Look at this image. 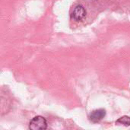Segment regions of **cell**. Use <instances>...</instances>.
Returning a JSON list of instances; mask_svg holds the SVG:
<instances>
[{
    "label": "cell",
    "instance_id": "cell-1",
    "mask_svg": "<svg viewBox=\"0 0 130 130\" xmlns=\"http://www.w3.org/2000/svg\"><path fill=\"white\" fill-rule=\"evenodd\" d=\"M47 128V122L46 119L41 116L34 117L29 124V129L31 130H44Z\"/></svg>",
    "mask_w": 130,
    "mask_h": 130
},
{
    "label": "cell",
    "instance_id": "cell-2",
    "mask_svg": "<svg viewBox=\"0 0 130 130\" xmlns=\"http://www.w3.org/2000/svg\"><path fill=\"white\" fill-rule=\"evenodd\" d=\"M86 15V11L85 8L82 5H76L72 11V17L75 21H82Z\"/></svg>",
    "mask_w": 130,
    "mask_h": 130
},
{
    "label": "cell",
    "instance_id": "cell-3",
    "mask_svg": "<svg viewBox=\"0 0 130 130\" xmlns=\"http://www.w3.org/2000/svg\"><path fill=\"white\" fill-rule=\"evenodd\" d=\"M106 115V111L104 109H98L94 110L89 116V120L92 123H98L100 122Z\"/></svg>",
    "mask_w": 130,
    "mask_h": 130
},
{
    "label": "cell",
    "instance_id": "cell-4",
    "mask_svg": "<svg viewBox=\"0 0 130 130\" xmlns=\"http://www.w3.org/2000/svg\"><path fill=\"white\" fill-rule=\"evenodd\" d=\"M117 124H123L124 126H130V117L127 116H124L120 117V119H118L116 122Z\"/></svg>",
    "mask_w": 130,
    "mask_h": 130
}]
</instances>
